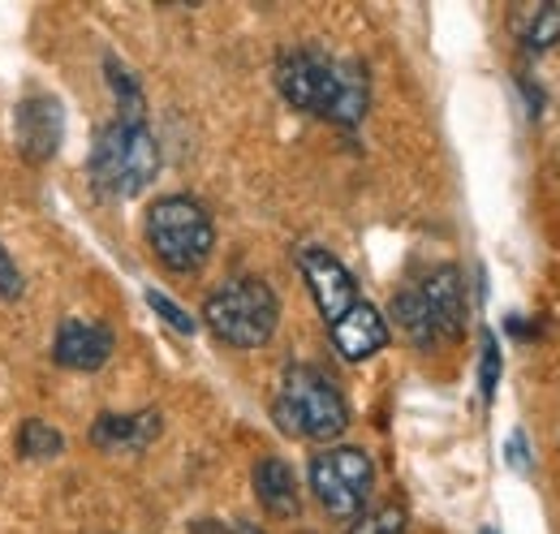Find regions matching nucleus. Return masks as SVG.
Instances as JSON below:
<instances>
[{
    "label": "nucleus",
    "mask_w": 560,
    "mask_h": 534,
    "mask_svg": "<svg viewBox=\"0 0 560 534\" xmlns=\"http://www.w3.org/2000/svg\"><path fill=\"white\" fill-rule=\"evenodd\" d=\"M255 496L272 518H298L302 509V491H298V474L280 457H259L255 462Z\"/></svg>",
    "instance_id": "obj_13"
},
{
    "label": "nucleus",
    "mask_w": 560,
    "mask_h": 534,
    "mask_svg": "<svg viewBox=\"0 0 560 534\" xmlns=\"http://www.w3.org/2000/svg\"><path fill=\"white\" fill-rule=\"evenodd\" d=\"M203 324L215 340L233 349H259L268 345L280 324V302L268 280L259 276H233L220 289H211L203 302Z\"/></svg>",
    "instance_id": "obj_5"
},
{
    "label": "nucleus",
    "mask_w": 560,
    "mask_h": 534,
    "mask_svg": "<svg viewBox=\"0 0 560 534\" xmlns=\"http://www.w3.org/2000/svg\"><path fill=\"white\" fill-rule=\"evenodd\" d=\"M298 267H302L306 289H311V298H315V306H319V315H324L328 328H332L337 320H346L353 306L362 302L350 267L341 264L337 255H328V251H319V246H306V251L298 255Z\"/></svg>",
    "instance_id": "obj_8"
},
{
    "label": "nucleus",
    "mask_w": 560,
    "mask_h": 534,
    "mask_svg": "<svg viewBox=\"0 0 560 534\" xmlns=\"http://www.w3.org/2000/svg\"><path fill=\"white\" fill-rule=\"evenodd\" d=\"M350 534H406V509L401 504L362 509L350 522Z\"/></svg>",
    "instance_id": "obj_16"
},
{
    "label": "nucleus",
    "mask_w": 560,
    "mask_h": 534,
    "mask_svg": "<svg viewBox=\"0 0 560 534\" xmlns=\"http://www.w3.org/2000/svg\"><path fill=\"white\" fill-rule=\"evenodd\" d=\"M147 306H151V311H155V315H160V320H164L173 333L195 336V328H199V324H195V315H186V311H182V306H177L168 293H160V289H147Z\"/></svg>",
    "instance_id": "obj_18"
},
{
    "label": "nucleus",
    "mask_w": 560,
    "mask_h": 534,
    "mask_svg": "<svg viewBox=\"0 0 560 534\" xmlns=\"http://www.w3.org/2000/svg\"><path fill=\"white\" fill-rule=\"evenodd\" d=\"M328 333H332V345H337V353L346 362H366L388 345V324L371 302H358L350 315L337 320Z\"/></svg>",
    "instance_id": "obj_12"
},
{
    "label": "nucleus",
    "mask_w": 560,
    "mask_h": 534,
    "mask_svg": "<svg viewBox=\"0 0 560 534\" xmlns=\"http://www.w3.org/2000/svg\"><path fill=\"white\" fill-rule=\"evenodd\" d=\"M272 418L284 436L311 440V444H332L350 427V405L337 393V384L315 371V367H289L280 375Z\"/></svg>",
    "instance_id": "obj_2"
},
{
    "label": "nucleus",
    "mask_w": 560,
    "mask_h": 534,
    "mask_svg": "<svg viewBox=\"0 0 560 534\" xmlns=\"http://www.w3.org/2000/svg\"><path fill=\"white\" fill-rule=\"evenodd\" d=\"M190 534H264L259 526H246V522H237V526H229V522H215V518H203V522H195Z\"/></svg>",
    "instance_id": "obj_21"
},
{
    "label": "nucleus",
    "mask_w": 560,
    "mask_h": 534,
    "mask_svg": "<svg viewBox=\"0 0 560 534\" xmlns=\"http://www.w3.org/2000/svg\"><path fill=\"white\" fill-rule=\"evenodd\" d=\"M280 95L319 121L353 130L371 108V78L358 61H337L319 48H289L277 61Z\"/></svg>",
    "instance_id": "obj_1"
},
{
    "label": "nucleus",
    "mask_w": 560,
    "mask_h": 534,
    "mask_svg": "<svg viewBox=\"0 0 560 534\" xmlns=\"http://www.w3.org/2000/svg\"><path fill=\"white\" fill-rule=\"evenodd\" d=\"M147 242L151 255L168 271H199L211 259L215 246V224H211L208 207L190 195H164L151 202L147 211Z\"/></svg>",
    "instance_id": "obj_6"
},
{
    "label": "nucleus",
    "mask_w": 560,
    "mask_h": 534,
    "mask_svg": "<svg viewBox=\"0 0 560 534\" xmlns=\"http://www.w3.org/2000/svg\"><path fill=\"white\" fill-rule=\"evenodd\" d=\"M86 173L100 195L108 199H135L160 173V142L147 130V121H121L113 117L91 142Z\"/></svg>",
    "instance_id": "obj_3"
},
{
    "label": "nucleus",
    "mask_w": 560,
    "mask_h": 534,
    "mask_svg": "<svg viewBox=\"0 0 560 534\" xmlns=\"http://www.w3.org/2000/svg\"><path fill=\"white\" fill-rule=\"evenodd\" d=\"M388 311H393V324L410 336L419 349H431L440 340L462 336V324H466V285H462V271L457 267L427 271L415 285H406V289L393 293Z\"/></svg>",
    "instance_id": "obj_4"
},
{
    "label": "nucleus",
    "mask_w": 560,
    "mask_h": 534,
    "mask_svg": "<svg viewBox=\"0 0 560 534\" xmlns=\"http://www.w3.org/2000/svg\"><path fill=\"white\" fill-rule=\"evenodd\" d=\"M160 431H164L160 409H135V414L104 409V414L91 422V444L104 449V453H139L147 444H155Z\"/></svg>",
    "instance_id": "obj_11"
},
{
    "label": "nucleus",
    "mask_w": 560,
    "mask_h": 534,
    "mask_svg": "<svg viewBox=\"0 0 560 534\" xmlns=\"http://www.w3.org/2000/svg\"><path fill=\"white\" fill-rule=\"evenodd\" d=\"M13 134H18V151L31 164H44L61 151L66 138V108L57 95H26L13 108Z\"/></svg>",
    "instance_id": "obj_9"
},
{
    "label": "nucleus",
    "mask_w": 560,
    "mask_h": 534,
    "mask_svg": "<svg viewBox=\"0 0 560 534\" xmlns=\"http://www.w3.org/2000/svg\"><path fill=\"white\" fill-rule=\"evenodd\" d=\"M113 358V328L91 320H66L52 340V362L66 371H100Z\"/></svg>",
    "instance_id": "obj_10"
},
{
    "label": "nucleus",
    "mask_w": 560,
    "mask_h": 534,
    "mask_svg": "<svg viewBox=\"0 0 560 534\" xmlns=\"http://www.w3.org/2000/svg\"><path fill=\"white\" fill-rule=\"evenodd\" d=\"M104 78H108V86H113V95H117V117H121V121H142V113H147V108H142L139 78L121 66L117 57H108V61H104Z\"/></svg>",
    "instance_id": "obj_15"
},
{
    "label": "nucleus",
    "mask_w": 560,
    "mask_h": 534,
    "mask_svg": "<svg viewBox=\"0 0 560 534\" xmlns=\"http://www.w3.org/2000/svg\"><path fill=\"white\" fill-rule=\"evenodd\" d=\"M479 534H500V531H491V526H488V531H479Z\"/></svg>",
    "instance_id": "obj_22"
},
{
    "label": "nucleus",
    "mask_w": 560,
    "mask_h": 534,
    "mask_svg": "<svg viewBox=\"0 0 560 534\" xmlns=\"http://www.w3.org/2000/svg\"><path fill=\"white\" fill-rule=\"evenodd\" d=\"M13 444H18V457H26V462H52V457L66 453V436L57 427L39 422V418H26L18 427V440Z\"/></svg>",
    "instance_id": "obj_14"
},
{
    "label": "nucleus",
    "mask_w": 560,
    "mask_h": 534,
    "mask_svg": "<svg viewBox=\"0 0 560 534\" xmlns=\"http://www.w3.org/2000/svg\"><path fill=\"white\" fill-rule=\"evenodd\" d=\"M522 44H526L530 53H548L552 44H560V4H539V9H535V18H530Z\"/></svg>",
    "instance_id": "obj_17"
},
{
    "label": "nucleus",
    "mask_w": 560,
    "mask_h": 534,
    "mask_svg": "<svg viewBox=\"0 0 560 534\" xmlns=\"http://www.w3.org/2000/svg\"><path fill=\"white\" fill-rule=\"evenodd\" d=\"M22 289H26V285H22V271H18V264L9 259V251L0 246V298H4V302H18Z\"/></svg>",
    "instance_id": "obj_20"
},
{
    "label": "nucleus",
    "mask_w": 560,
    "mask_h": 534,
    "mask_svg": "<svg viewBox=\"0 0 560 534\" xmlns=\"http://www.w3.org/2000/svg\"><path fill=\"white\" fill-rule=\"evenodd\" d=\"M371 487H375V462L362 449L341 444V449L315 453V462H311V491H315V500L324 504L328 518L353 522L366 509Z\"/></svg>",
    "instance_id": "obj_7"
},
{
    "label": "nucleus",
    "mask_w": 560,
    "mask_h": 534,
    "mask_svg": "<svg viewBox=\"0 0 560 534\" xmlns=\"http://www.w3.org/2000/svg\"><path fill=\"white\" fill-rule=\"evenodd\" d=\"M495 384H500V345H495L491 333H483V349H479V388H483V400L495 397Z\"/></svg>",
    "instance_id": "obj_19"
}]
</instances>
